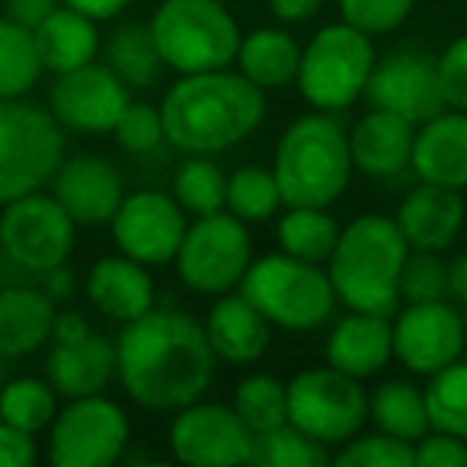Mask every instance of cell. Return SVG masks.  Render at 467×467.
<instances>
[{"mask_svg": "<svg viewBox=\"0 0 467 467\" xmlns=\"http://www.w3.org/2000/svg\"><path fill=\"white\" fill-rule=\"evenodd\" d=\"M90 324L80 311H58L52 327V343H78V339L90 337Z\"/></svg>", "mask_w": 467, "mask_h": 467, "instance_id": "47", "label": "cell"}, {"mask_svg": "<svg viewBox=\"0 0 467 467\" xmlns=\"http://www.w3.org/2000/svg\"><path fill=\"white\" fill-rule=\"evenodd\" d=\"M106 65L129 90H144L163 71V58L148 26H122L106 42Z\"/></svg>", "mask_w": 467, "mask_h": 467, "instance_id": "31", "label": "cell"}, {"mask_svg": "<svg viewBox=\"0 0 467 467\" xmlns=\"http://www.w3.org/2000/svg\"><path fill=\"white\" fill-rule=\"evenodd\" d=\"M330 451L327 445L314 441L311 435H305L301 429H295L292 422L269 429V432L254 435V454L250 464L260 467H324L330 464Z\"/></svg>", "mask_w": 467, "mask_h": 467, "instance_id": "36", "label": "cell"}, {"mask_svg": "<svg viewBox=\"0 0 467 467\" xmlns=\"http://www.w3.org/2000/svg\"><path fill=\"white\" fill-rule=\"evenodd\" d=\"M448 298V260L435 250H410L400 269V301H441Z\"/></svg>", "mask_w": 467, "mask_h": 467, "instance_id": "40", "label": "cell"}, {"mask_svg": "<svg viewBox=\"0 0 467 467\" xmlns=\"http://www.w3.org/2000/svg\"><path fill=\"white\" fill-rule=\"evenodd\" d=\"M112 135H116L119 148L129 150V154H148V150H154L161 141H167V138H163L161 106L129 103L122 116H119Z\"/></svg>", "mask_w": 467, "mask_h": 467, "instance_id": "42", "label": "cell"}, {"mask_svg": "<svg viewBox=\"0 0 467 467\" xmlns=\"http://www.w3.org/2000/svg\"><path fill=\"white\" fill-rule=\"evenodd\" d=\"M167 445L180 464L192 467H227L250 464L254 454V432L237 416L231 403L195 400L176 410L170 422Z\"/></svg>", "mask_w": 467, "mask_h": 467, "instance_id": "13", "label": "cell"}, {"mask_svg": "<svg viewBox=\"0 0 467 467\" xmlns=\"http://www.w3.org/2000/svg\"><path fill=\"white\" fill-rule=\"evenodd\" d=\"M464 327H467V307H464Z\"/></svg>", "mask_w": 467, "mask_h": 467, "instance_id": "52", "label": "cell"}, {"mask_svg": "<svg viewBox=\"0 0 467 467\" xmlns=\"http://www.w3.org/2000/svg\"><path fill=\"white\" fill-rule=\"evenodd\" d=\"M55 301L42 288H0V356L23 358L52 343Z\"/></svg>", "mask_w": 467, "mask_h": 467, "instance_id": "26", "label": "cell"}, {"mask_svg": "<svg viewBox=\"0 0 467 467\" xmlns=\"http://www.w3.org/2000/svg\"><path fill=\"white\" fill-rule=\"evenodd\" d=\"M148 29L163 67L176 74L231 67L244 36L221 0H163Z\"/></svg>", "mask_w": 467, "mask_h": 467, "instance_id": "5", "label": "cell"}, {"mask_svg": "<svg viewBox=\"0 0 467 467\" xmlns=\"http://www.w3.org/2000/svg\"><path fill=\"white\" fill-rule=\"evenodd\" d=\"M221 4H231V0H221Z\"/></svg>", "mask_w": 467, "mask_h": 467, "instance_id": "53", "label": "cell"}, {"mask_svg": "<svg viewBox=\"0 0 467 467\" xmlns=\"http://www.w3.org/2000/svg\"><path fill=\"white\" fill-rule=\"evenodd\" d=\"M52 195L65 205L74 224H109L125 199L122 173L112 161L99 154H78L61 161L52 176Z\"/></svg>", "mask_w": 467, "mask_h": 467, "instance_id": "18", "label": "cell"}, {"mask_svg": "<svg viewBox=\"0 0 467 467\" xmlns=\"http://www.w3.org/2000/svg\"><path fill=\"white\" fill-rule=\"evenodd\" d=\"M129 103V87L116 78L109 65H97V61L55 74V84L48 90V112L55 116V122L80 135L112 131Z\"/></svg>", "mask_w": 467, "mask_h": 467, "instance_id": "16", "label": "cell"}, {"mask_svg": "<svg viewBox=\"0 0 467 467\" xmlns=\"http://www.w3.org/2000/svg\"><path fill=\"white\" fill-rule=\"evenodd\" d=\"M448 298L467 307V254L448 260Z\"/></svg>", "mask_w": 467, "mask_h": 467, "instance_id": "51", "label": "cell"}, {"mask_svg": "<svg viewBox=\"0 0 467 467\" xmlns=\"http://www.w3.org/2000/svg\"><path fill=\"white\" fill-rule=\"evenodd\" d=\"M416 464L422 467H467V441L451 432L429 429L416 441Z\"/></svg>", "mask_w": 467, "mask_h": 467, "instance_id": "44", "label": "cell"}, {"mask_svg": "<svg viewBox=\"0 0 467 467\" xmlns=\"http://www.w3.org/2000/svg\"><path fill=\"white\" fill-rule=\"evenodd\" d=\"M339 231L343 227L337 224L327 208H288L285 214L275 224V241H279V250L295 260H307V263H320L324 266L333 256L339 241Z\"/></svg>", "mask_w": 467, "mask_h": 467, "instance_id": "30", "label": "cell"}, {"mask_svg": "<svg viewBox=\"0 0 467 467\" xmlns=\"http://www.w3.org/2000/svg\"><path fill=\"white\" fill-rule=\"evenodd\" d=\"M87 301L103 317L131 324L154 307V279L150 266L131 260L125 254L99 256L87 273Z\"/></svg>", "mask_w": 467, "mask_h": 467, "instance_id": "23", "label": "cell"}, {"mask_svg": "<svg viewBox=\"0 0 467 467\" xmlns=\"http://www.w3.org/2000/svg\"><path fill=\"white\" fill-rule=\"evenodd\" d=\"M365 97L375 109L397 112L413 125L429 122L441 109H448L435 58L422 52H394L384 61H375Z\"/></svg>", "mask_w": 467, "mask_h": 467, "instance_id": "17", "label": "cell"}, {"mask_svg": "<svg viewBox=\"0 0 467 467\" xmlns=\"http://www.w3.org/2000/svg\"><path fill=\"white\" fill-rule=\"evenodd\" d=\"M116 375V346L103 337L78 339V343H55L46 356V378L58 397H90L103 394L106 384Z\"/></svg>", "mask_w": 467, "mask_h": 467, "instance_id": "25", "label": "cell"}, {"mask_svg": "<svg viewBox=\"0 0 467 467\" xmlns=\"http://www.w3.org/2000/svg\"><path fill=\"white\" fill-rule=\"evenodd\" d=\"M231 407L254 435L269 432L288 422V388L273 375H250L234 388Z\"/></svg>", "mask_w": 467, "mask_h": 467, "instance_id": "37", "label": "cell"}, {"mask_svg": "<svg viewBox=\"0 0 467 467\" xmlns=\"http://www.w3.org/2000/svg\"><path fill=\"white\" fill-rule=\"evenodd\" d=\"M58 7L55 0H7V14L23 29H36L52 10Z\"/></svg>", "mask_w": 467, "mask_h": 467, "instance_id": "46", "label": "cell"}, {"mask_svg": "<svg viewBox=\"0 0 467 467\" xmlns=\"http://www.w3.org/2000/svg\"><path fill=\"white\" fill-rule=\"evenodd\" d=\"M241 292L260 314L282 330H314L327 324L337 307V292L320 263L295 260L288 254H266L250 263Z\"/></svg>", "mask_w": 467, "mask_h": 467, "instance_id": "6", "label": "cell"}, {"mask_svg": "<svg viewBox=\"0 0 467 467\" xmlns=\"http://www.w3.org/2000/svg\"><path fill=\"white\" fill-rule=\"evenodd\" d=\"M464 218H467V208L458 189L422 182V186L410 189V192L403 195L394 221H397V227H400L403 241H407L410 250H435V254H445V250L458 241Z\"/></svg>", "mask_w": 467, "mask_h": 467, "instance_id": "19", "label": "cell"}, {"mask_svg": "<svg viewBox=\"0 0 467 467\" xmlns=\"http://www.w3.org/2000/svg\"><path fill=\"white\" fill-rule=\"evenodd\" d=\"M109 224L119 254L150 269L170 266L176 260V250L189 227L180 202L157 189H138V192L125 195Z\"/></svg>", "mask_w": 467, "mask_h": 467, "instance_id": "15", "label": "cell"}, {"mask_svg": "<svg viewBox=\"0 0 467 467\" xmlns=\"http://www.w3.org/2000/svg\"><path fill=\"white\" fill-rule=\"evenodd\" d=\"M416 125L388 109H371L352 125L349 154L352 167L375 180H388L410 167Z\"/></svg>", "mask_w": 467, "mask_h": 467, "instance_id": "24", "label": "cell"}, {"mask_svg": "<svg viewBox=\"0 0 467 467\" xmlns=\"http://www.w3.org/2000/svg\"><path fill=\"white\" fill-rule=\"evenodd\" d=\"M273 173L285 208H330L356 173L349 131L333 112L298 116L275 141Z\"/></svg>", "mask_w": 467, "mask_h": 467, "instance_id": "4", "label": "cell"}, {"mask_svg": "<svg viewBox=\"0 0 467 467\" xmlns=\"http://www.w3.org/2000/svg\"><path fill=\"white\" fill-rule=\"evenodd\" d=\"M435 71L448 109L467 112V36L448 42L445 52L435 58Z\"/></svg>", "mask_w": 467, "mask_h": 467, "instance_id": "43", "label": "cell"}, {"mask_svg": "<svg viewBox=\"0 0 467 467\" xmlns=\"http://www.w3.org/2000/svg\"><path fill=\"white\" fill-rule=\"evenodd\" d=\"M429 422L439 432H451L467 441V358L435 371L426 388Z\"/></svg>", "mask_w": 467, "mask_h": 467, "instance_id": "35", "label": "cell"}, {"mask_svg": "<svg viewBox=\"0 0 467 467\" xmlns=\"http://www.w3.org/2000/svg\"><path fill=\"white\" fill-rule=\"evenodd\" d=\"M410 167L422 182L445 189H467V112L441 109L416 125Z\"/></svg>", "mask_w": 467, "mask_h": 467, "instance_id": "21", "label": "cell"}, {"mask_svg": "<svg viewBox=\"0 0 467 467\" xmlns=\"http://www.w3.org/2000/svg\"><path fill=\"white\" fill-rule=\"evenodd\" d=\"M163 138L182 154H221L247 141L266 119V93L241 71L180 74L161 103Z\"/></svg>", "mask_w": 467, "mask_h": 467, "instance_id": "2", "label": "cell"}, {"mask_svg": "<svg viewBox=\"0 0 467 467\" xmlns=\"http://www.w3.org/2000/svg\"><path fill=\"white\" fill-rule=\"evenodd\" d=\"M65 161V131L23 97L0 99V205L39 192Z\"/></svg>", "mask_w": 467, "mask_h": 467, "instance_id": "8", "label": "cell"}, {"mask_svg": "<svg viewBox=\"0 0 467 467\" xmlns=\"http://www.w3.org/2000/svg\"><path fill=\"white\" fill-rule=\"evenodd\" d=\"M324 0H269V10L279 23H305L317 16Z\"/></svg>", "mask_w": 467, "mask_h": 467, "instance_id": "48", "label": "cell"}, {"mask_svg": "<svg viewBox=\"0 0 467 467\" xmlns=\"http://www.w3.org/2000/svg\"><path fill=\"white\" fill-rule=\"evenodd\" d=\"M394 358L410 375L432 378L464 356V314L441 301H413L394 317Z\"/></svg>", "mask_w": 467, "mask_h": 467, "instance_id": "14", "label": "cell"}, {"mask_svg": "<svg viewBox=\"0 0 467 467\" xmlns=\"http://www.w3.org/2000/svg\"><path fill=\"white\" fill-rule=\"evenodd\" d=\"M250 263H254V241H250L247 221L224 208V212L202 214L186 227L173 266L189 292L218 298L241 288Z\"/></svg>", "mask_w": 467, "mask_h": 467, "instance_id": "9", "label": "cell"}, {"mask_svg": "<svg viewBox=\"0 0 467 467\" xmlns=\"http://www.w3.org/2000/svg\"><path fill=\"white\" fill-rule=\"evenodd\" d=\"M36 461H39L36 435L0 420V467H33Z\"/></svg>", "mask_w": 467, "mask_h": 467, "instance_id": "45", "label": "cell"}, {"mask_svg": "<svg viewBox=\"0 0 467 467\" xmlns=\"http://www.w3.org/2000/svg\"><path fill=\"white\" fill-rule=\"evenodd\" d=\"M74 218L55 195L29 192L7 202L0 212V250L14 266L42 275L67 263L74 250Z\"/></svg>", "mask_w": 467, "mask_h": 467, "instance_id": "12", "label": "cell"}, {"mask_svg": "<svg viewBox=\"0 0 467 467\" xmlns=\"http://www.w3.org/2000/svg\"><path fill=\"white\" fill-rule=\"evenodd\" d=\"M371 67H375V46L371 36L358 33L349 23H330L317 29L305 48L295 87L307 106L320 112H343L365 97Z\"/></svg>", "mask_w": 467, "mask_h": 467, "instance_id": "7", "label": "cell"}, {"mask_svg": "<svg viewBox=\"0 0 467 467\" xmlns=\"http://www.w3.org/2000/svg\"><path fill=\"white\" fill-rule=\"evenodd\" d=\"M285 388L288 422L327 448L346 445L368 422V390L333 365L298 371Z\"/></svg>", "mask_w": 467, "mask_h": 467, "instance_id": "10", "label": "cell"}, {"mask_svg": "<svg viewBox=\"0 0 467 467\" xmlns=\"http://www.w3.org/2000/svg\"><path fill=\"white\" fill-rule=\"evenodd\" d=\"M173 199L186 214H214L227 205V176L205 154H189V161L173 176Z\"/></svg>", "mask_w": 467, "mask_h": 467, "instance_id": "34", "label": "cell"}, {"mask_svg": "<svg viewBox=\"0 0 467 467\" xmlns=\"http://www.w3.org/2000/svg\"><path fill=\"white\" fill-rule=\"evenodd\" d=\"M36 48H39L42 67L52 74H65L84 67L97 58L99 33L97 20L78 14L71 7H55L39 26L33 29Z\"/></svg>", "mask_w": 467, "mask_h": 467, "instance_id": "27", "label": "cell"}, {"mask_svg": "<svg viewBox=\"0 0 467 467\" xmlns=\"http://www.w3.org/2000/svg\"><path fill=\"white\" fill-rule=\"evenodd\" d=\"M214 356L205 324L186 311L150 307L116 339V378L144 410L176 413L202 400L214 381Z\"/></svg>", "mask_w": 467, "mask_h": 467, "instance_id": "1", "label": "cell"}, {"mask_svg": "<svg viewBox=\"0 0 467 467\" xmlns=\"http://www.w3.org/2000/svg\"><path fill=\"white\" fill-rule=\"evenodd\" d=\"M42 58L36 48L33 29H23L0 16V99L26 97L42 78Z\"/></svg>", "mask_w": 467, "mask_h": 467, "instance_id": "32", "label": "cell"}, {"mask_svg": "<svg viewBox=\"0 0 467 467\" xmlns=\"http://www.w3.org/2000/svg\"><path fill=\"white\" fill-rule=\"evenodd\" d=\"M58 416V390L48 378H14L0 388V420L23 432H48Z\"/></svg>", "mask_w": 467, "mask_h": 467, "instance_id": "33", "label": "cell"}, {"mask_svg": "<svg viewBox=\"0 0 467 467\" xmlns=\"http://www.w3.org/2000/svg\"><path fill=\"white\" fill-rule=\"evenodd\" d=\"M285 205L275 182L273 170L263 167H241L227 176V212L237 214L241 221L254 224V221H269L279 214Z\"/></svg>", "mask_w": 467, "mask_h": 467, "instance_id": "38", "label": "cell"}, {"mask_svg": "<svg viewBox=\"0 0 467 467\" xmlns=\"http://www.w3.org/2000/svg\"><path fill=\"white\" fill-rule=\"evenodd\" d=\"M368 422L378 432H388L400 441H416L432 429L426 407V390L413 381H384L368 394Z\"/></svg>", "mask_w": 467, "mask_h": 467, "instance_id": "29", "label": "cell"}, {"mask_svg": "<svg viewBox=\"0 0 467 467\" xmlns=\"http://www.w3.org/2000/svg\"><path fill=\"white\" fill-rule=\"evenodd\" d=\"M205 333L218 362L227 365H254L269 352L273 324L260 314V307L237 288L218 295L205 317Z\"/></svg>", "mask_w": 467, "mask_h": 467, "instance_id": "20", "label": "cell"}, {"mask_svg": "<svg viewBox=\"0 0 467 467\" xmlns=\"http://www.w3.org/2000/svg\"><path fill=\"white\" fill-rule=\"evenodd\" d=\"M339 467H410L416 464V445L400 441L388 432H371V435H352L337 454H333Z\"/></svg>", "mask_w": 467, "mask_h": 467, "instance_id": "39", "label": "cell"}, {"mask_svg": "<svg viewBox=\"0 0 467 467\" xmlns=\"http://www.w3.org/2000/svg\"><path fill=\"white\" fill-rule=\"evenodd\" d=\"M416 0H339L343 23L356 26L365 36L394 33L413 14Z\"/></svg>", "mask_w": 467, "mask_h": 467, "instance_id": "41", "label": "cell"}, {"mask_svg": "<svg viewBox=\"0 0 467 467\" xmlns=\"http://www.w3.org/2000/svg\"><path fill=\"white\" fill-rule=\"evenodd\" d=\"M324 358L327 365L358 381L375 378L394 358V327L384 314H346L327 337Z\"/></svg>", "mask_w": 467, "mask_h": 467, "instance_id": "22", "label": "cell"}, {"mask_svg": "<svg viewBox=\"0 0 467 467\" xmlns=\"http://www.w3.org/2000/svg\"><path fill=\"white\" fill-rule=\"evenodd\" d=\"M129 416L103 394L74 397L48 426V461L55 467H109L129 448Z\"/></svg>", "mask_w": 467, "mask_h": 467, "instance_id": "11", "label": "cell"}, {"mask_svg": "<svg viewBox=\"0 0 467 467\" xmlns=\"http://www.w3.org/2000/svg\"><path fill=\"white\" fill-rule=\"evenodd\" d=\"M61 4L78 10V14L90 16V20H97V23L116 20V16L129 7V0H61Z\"/></svg>", "mask_w": 467, "mask_h": 467, "instance_id": "49", "label": "cell"}, {"mask_svg": "<svg viewBox=\"0 0 467 467\" xmlns=\"http://www.w3.org/2000/svg\"><path fill=\"white\" fill-rule=\"evenodd\" d=\"M237 71L256 84L263 93L282 90V87L295 84L301 65V46L295 42L292 33L279 26H260L241 36V48H237Z\"/></svg>", "mask_w": 467, "mask_h": 467, "instance_id": "28", "label": "cell"}, {"mask_svg": "<svg viewBox=\"0 0 467 467\" xmlns=\"http://www.w3.org/2000/svg\"><path fill=\"white\" fill-rule=\"evenodd\" d=\"M410 247L400 227L388 214H358L339 231L327 275L337 301L349 311L397 314L400 307V269Z\"/></svg>", "mask_w": 467, "mask_h": 467, "instance_id": "3", "label": "cell"}, {"mask_svg": "<svg viewBox=\"0 0 467 467\" xmlns=\"http://www.w3.org/2000/svg\"><path fill=\"white\" fill-rule=\"evenodd\" d=\"M39 279H42V292H46L55 305H58V301H67L74 295V275H71V269H67L65 263H61V266H55V269H46Z\"/></svg>", "mask_w": 467, "mask_h": 467, "instance_id": "50", "label": "cell"}]
</instances>
